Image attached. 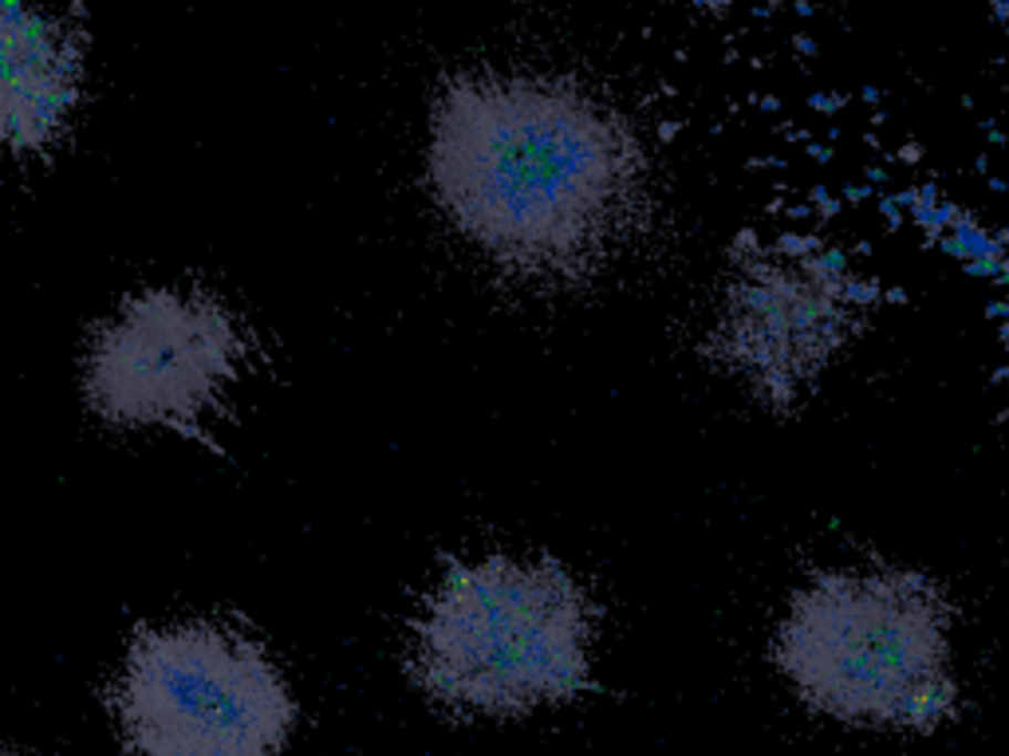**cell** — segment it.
I'll return each mask as SVG.
<instances>
[{"mask_svg": "<svg viewBox=\"0 0 1009 756\" xmlns=\"http://www.w3.org/2000/svg\"><path fill=\"white\" fill-rule=\"evenodd\" d=\"M426 178L469 249L541 288L592 280L651 217L639 130L564 75H454L430 111Z\"/></svg>", "mask_w": 1009, "mask_h": 756, "instance_id": "cell-1", "label": "cell"}, {"mask_svg": "<svg viewBox=\"0 0 1009 756\" xmlns=\"http://www.w3.org/2000/svg\"><path fill=\"white\" fill-rule=\"evenodd\" d=\"M950 603L919 571H829L789 599L773 658L824 717L930 733L955 717Z\"/></svg>", "mask_w": 1009, "mask_h": 756, "instance_id": "cell-2", "label": "cell"}, {"mask_svg": "<svg viewBox=\"0 0 1009 756\" xmlns=\"http://www.w3.org/2000/svg\"><path fill=\"white\" fill-rule=\"evenodd\" d=\"M592 634L587 591L560 564L486 556L450 567L423 603L410 674L458 713L521 717L584 690Z\"/></svg>", "mask_w": 1009, "mask_h": 756, "instance_id": "cell-3", "label": "cell"}, {"mask_svg": "<svg viewBox=\"0 0 1009 756\" xmlns=\"http://www.w3.org/2000/svg\"><path fill=\"white\" fill-rule=\"evenodd\" d=\"M111 710L131 756H280L297 725L272 658L221 622L138 630Z\"/></svg>", "mask_w": 1009, "mask_h": 756, "instance_id": "cell-4", "label": "cell"}, {"mask_svg": "<svg viewBox=\"0 0 1009 756\" xmlns=\"http://www.w3.org/2000/svg\"><path fill=\"white\" fill-rule=\"evenodd\" d=\"M241 359L245 335L221 300L146 288L95 332L83 390L103 422L194 430Z\"/></svg>", "mask_w": 1009, "mask_h": 756, "instance_id": "cell-5", "label": "cell"}, {"mask_svg": "<svg viewBox=\"0 0 1009 756\" xmlns=\"http://www.w3.org/2000/svg\"><path fill=\"white\" fill-rule=\"evenodd\" d=\"M860 327L836 269L809 256H746L714 304L706 355L769 410H793Z\"/></svg>", "mask_w": 1009, "mask_h": 756, "instance_id": "cell-6", "label": "cell"}, {"mask_svg": "<svg viewBox=\"0 0 1009 756\" xmlns=\"http://www.w3.org/2000/svg\"><path fill=\"white\" fill-rule=\"evenodd\" d=\"M83 36L63 12L0 4V154L40 150L67 126Z\"/></svg>", "mask_w": 1009, "mask_h": 756, "instance_id": "cell-7", "label": "cell"}, {"mask_svg": "<svg viewBox=\"0 0 1009 756\" xmlns=\"http://www.w3.org/2000/svg\"><path fill=\"white\" fill-rule=\"evenodd\" d=\"M0 756H9V753H0Z\"/></svg>", "mask_w": 1009, "mask_h": 756, "instance_id": "cell-8", "label": "cell"}]
</instances>
